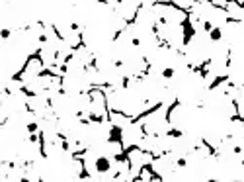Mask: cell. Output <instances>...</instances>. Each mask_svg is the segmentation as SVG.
Listing matches in <instances>:
<instances>
[{"label":"cell","instance_id":"obj_1","mask_svg":"<svg viewBox=\"0 0 244 182\" xmlns=\"http://www.w3.org/2000/svg\"><path fill=\"white\" fill-rule=\"evenodd\" d=\"M94 169H96V172H100V174L109 172V170H112V161H109V157H103V155L96 157V161H94Z\"/></svg>","mask_w":244,"mask_h":182},{"label":"cell","instance_id":"obj_2","mask_svg":"<svg viewBox=\"0 0 244 182\" xmlns=\"http://www.w3.org/2000/svg\"><path fill=\"white\" fill-rule=\"evenodd\" d=\"M182 30H184V39H182V43H184V45H188V43L191 41V37L195 35V27L191 26V22H189V20H184Z\"/></svg>","mask_w":244,"mask_h":182},{"label":"cell","instance_id":"obj_3","mask_svg":"<svg viewBox=\"0 0 244 182\" xmlns=\"http://www.w3.org/2000/svg\"><path fill=\"white\" fill-rule=\"evenodd\" d=\"M109 143H121V127L113 125L112 131H109Z\"/></svg>","mask_w":244,"mask_h":182},{"label":"cell","instance_id":"obj_4","mask_svg":"<svg viewBox=\"0 0 244 182\" xmlns=\"http://www.w3.org/2000/svg\"><path fill=\"white\" fill-rule=\"evenodd\" d=\"M209 37H211V41H221L223 39V30H221V27H211Z\"/></svg>","mask_w":244,"mask_h":182},{"label":"cell","instance_id":"obj_5","mask_svg":"<svg viewBox=\"0 0 244 182\" xmlns=\"http://www.w3.org/2000/svg\"><path fill=\"white\" fill-rule=\"evenodd\" d=\"M225 81H227V76H217L215 81L211 82V86H209V88H211V90H213V88H217V86H219V84H223Z\"/></svg>","mask_w":244,"mask_h":182},{"label":"cell","instance_id":"obj_6","mask_svg":"<svg viewBox=\"0 0 244 182\" xmlns=\"http://www.w3.org/2000/svg\"><path fill=\"white\" fill-rule=\"evenodd\" d=\"M26 129H27L29 133H37V123H35V121H29L27 125H26Z\"/></svg>","mask_w":244,"mask_h":182},{"label":"cell","instance_id":"obj_7","mask_svg":"<svg viewBox=\"0 0 244 182\" xmlns=\"http://www.w3.org/2000/svg\"><path fill=\"white\" fill-rule=\"evenodd\" d=\"M174 75H176L174 69H164V71H162V76H164V78H172Z\"/></svg>","mask_w":244,"mask_h":182},{"label":"cell","instance_id":"obj_8","mask_svg":"<svg viewBox=\"0 0 244 182\" xmlns=\"http://www.w3.org/2000/svg\"><path fill=\"white\" fill-rule=\"evenodd\" d=\"M168 135L170 137H182V131H180V129H170Z\"/></svg>","mask_w":244,"mask_h":182},{"label":"cell","instance_id":"obj_9","mask_svg":"<svg viewBox=\"0 0 244 182\" xmlns=\"http://www.w3.org/2000/svg\"><path fill=\"white\" fill-rule=\"evenodd\" d=\"M10 33H12V32L8 30V27H4V30H2V37H4V39H8V37H10Z\"/></svg>","mask_w":244,"mask_h":182},{"label":"cell","instance_id":"obj_10","mask_svg":"<svg viewBox=\"0 0 244 182\" xmlns=\"http://www.w3.org/2000/svg\"><path fill=\"white\" fill-rule=\"evenodd\" d=\"M178 166H186V159H180V161H178Z\"/></svg>","mask_w":244,"mask_h":182}]
</instances>
